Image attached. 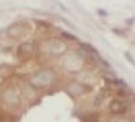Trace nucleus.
<instances>
[{
	"label": "nucleus",
	"mask_w": 135,
	"mask_h": 122,
	"mask_svg": "<svg viewBox=\"0 0 135 122\" xmlns=\"http://www.w3.org/2000/svg\"><path fill=\"white\" fill-rule=\"evenodd\" d=\"M90 89H92V88H90L88 83H84V81H70V83H66V92L74 98V100L86 96Z\"/></svg>",
	"instance_id": "0eeeda50"
},
{
	"label": "nucleus",
	"mask_w": 135,
	"mask_h": 122,
	"mask_svg": "<svg viewBox=\"0 0 135 122\" xmlns=\"http://www.w3.org/2000/svg\"><path fill=\"white\" fill-rule=\"evenodd\" d=\"M29 33H31V24L27 20H17L6 29V37L8 39H25Z\"/></svg>",
	"instance_id": "39448f33"
},
{
	"label": "nucleus",
	"mask_w": 135,
	"mask_h": 122,
	"mask_svg": "<svg viewBox=\"0 0 135 122\" xmlns=\"http://www.w3.org/2000/svg\"><path fill=\"white\" fill-rule=\"evenodd\" d=\"M0 122H17V116L10 110H0Z\"/></svg>",
	"instance_id": "1a4fd4ad"
},
{
	"label": "nucleus",
	"mask_w": 135,
	"mask_h": 122,
	"mask_svg": "<svg viewBox=\"0 0 135 122\" xmlns=\"http://www.w3.org/2000/svg\"><path fill=\"white\" fill-rule=\"evenodd\" d=\"M109 110H110L113 116H123L129 110V104H127V100H123V98H113L109 102Z\"/></svg>",
	"instance_id": "6e6552de"
},
{
	"label": "nucleus",
	"mask_w": 135,
	"mask_h": 122,
	"mask_svg": "<svg viewBox=\"0 0 135 122\" xmlns=\"http://www.w3.org/2000/svg\"><path fill=\"white\" fill-rule=\"evenodd\" d=\"M80 122H100V116H98V112H88V114H82Z\"/></svg>",
	"instance_id": "9d476101"
},
{
	"label": "nucleus",
	"mask_w": 135,
	"mask_h": 122,
	"mask_svg": "<svg viewBox=\"0 0 135 122\" xmlns=\"http://www.w3.org/2000/svg\"><path fill=\"white\" fill-rule=\"evenodd\" d=\"M57 79H59V73L53 67H39L37 71L29 73L27 83L35 92H47V89H51L57 83Z\"/></svg>",
	"instance_id": "f257e3e1"
},
{
	"label": "nucleus",
	"mask_w": 135,
	"mask_h": 122,
	"mask_svg": "<svg viewBox=\"0 0 135 122\" xmlns=\"http://www.w3.org/2000/svg\"><path fill=\"white\" fill-rule=\"evenodd\" d=\"M43 51L47 57H61L68 51V41L64 37H49L43 41Z\"/></svg>",
	"instance_id": "20e7f679"
},
{
	"label": "nucleus",
	"mask_w": 135,
	"mask_h": 122,
	"mask_svg": "<svg viewBox=\"0 0 135 122\" xmlns=\"http://www.w3.org/2000/svg\"><path fill=\"white\" fill-rule=\"evenodd\" d=\"M37 49H39V45L35 41H23L17 47V57L21 61H29V59H33L37 55Z\"/></svg>",
	"instance_id": "423d86ee"
},
{
	"label": "nucleus",
	"mask_w": 135,
	"mask_h": 122,
	"mask_svg": "<svg viewBox=\"0 0 135 122\" xmlns=\"http://www.w3.org/2000/svg\"><path fill=\"white\" fill-rule=\"evenodd\" d=\"M23 100H25V94H23V88L18 86L17 81H4V86H0V102L6 110H18L23 106Z\"/></svg>",
	"instance_id": "f03ea898"
},
{
	"label": "nucleus",
	"mask_w": 135,
	"mask_h": 122,
	"mask_svg": "<svg viewBox=\"0 0 135 122\" xmlns=\"http://www.w3.org/2000/svg\"><path fill=\"white\" fill-rule=\"evenodd\" d=\"M59 59H61V67L68 73H80L86 67V53L80 51V49H74V51L68 49Z\"/></svg>",
	"instance_id": "7ed1b4c3"
}]
</instances>
